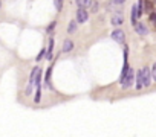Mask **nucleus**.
I'll return each instance as SVG.
<instances>
[{"label": "nucleus", "mask_w": 156, "mask_h": 137, "mask_svg": "<svg viewBox=\"0 0 156 137\" xmlns=\"http://www.w3.org/2000/svg\"><path fill=\"white\" fill-rule=\"evenodd\" d=\"M136 20H138V6L133 5L132 6V24H135Z\"/></svg>", "instance_id": "9d476101"}, {"label": "nucleus", "mask_w": 156, "mask_h": 137, "mask_svg": "<svg viewBox=\"0 0 156 137\" xmlns=\"http://www.w3.org/2000/svg\"><path fill=\"white\" fill-rule=\"evenodd\" d=\"M87 18H89L87 9H86V8H78V9H77V17H75V20H77L78 23H86Z\"/></svg>", "instance_id": "f03ea898"}, {"label": "nucleus", "mask_w": 156, "mask_h": 137, "mask_svg": "<svg viewBox=\"0 0 156 137\" xmlns=\"http://www.w3.org/2000/svg\"><path fill=\"white\" fill-rule=\"evenodd\" d=\"M144 85H142V72L139 70L138 73H136V88L139 90V88H142Z\"/></svg>", "instance_id": "1a4fd4ad"}, {"label": "nucleus", "mask_w": 156, "mask_h": 137, "mask_svg": "<svg viewBox=\"0 0 156 137\" xmlns=\"http://www.w3.org/2000/svg\"><path fill=\"white\" fill-rule=\"evenodd\" d=\"M98 9H100L98 2H92V3H90V11H92V12H98Z\"/></svg>", "instance_id": "dca6fc26"}, {"label": "nucleus", "mask_w": 156, "mask_h": 137, "mask_svg": "<svg viewBox=\"0 0 156 137\" xmlns=\"http://www.w3.org/2000/svg\"><path fill=\"white\" fill-rule=\"evenodd\" d=\"M74 49V41H71V40H66L64 41V44H63V47H61V52H71Z\"/></svg>", "instance_id": "423d86ee"}, {"label": "nucleus", "mask_w": 156, "mask_h": 137, "mask_svg": "<svg viewBox=\"0 0 156 137\" xmlns=\"http://www.w3.org/2000/svg\"><path fill=\"white\" fill-rule=\"evenodd\" d=\"M45 58H46L48 61H51L52 58H54V55H52V52H48V50H46V57H45Z\"/></svg>", "instance_id": "6ab92c4d"}, {"label": "nucleus", "mask_w": 156, "mask_h": 137, "mask_svg": "<svg viewBox=\"0 0 156 137\" xmlns=\"http://www.w3.org/2000/svg\"><path fill=\"white\" fill-rule=\"evenodd\" d=\"M54 5H55V9L60 12L63 9V0H54Z\"/></svg>", "instance_id": "2eb2a0df"}, {"label": "nucleus", "mask_w": 156, "mask_h": 137, "mask_svg": "<svg viewBox=\"0 0 156 137\" xmlns=\"http://www.w3.org/2000/svg\"><path fill=\"white\" fill-rule=\"evenodd\" d=\"M45 53H46V50H45V49H42V50H40V53H38V57H37V61H40V60L45 57Z\"/></svg>", "instance_id": "a211bd4d"}, {"label": "nucleus", "mask_w": 156, "mask_h": 137, "mask_svg": "<svg viewBox=\"0 0 156 137\" xmlns=\"http://www.w3.org/2000/svg\"><path fill=\"white\" fill-rule=\"evenodd\" d=\"M55 24H57V21H52L48 27H46V32L49 34V35H52V34H54V29H55Z\"/></svg>", "instance_id": "4468645a"}, {"label": "nucleus", "mask_w": 156, "mask_h": 137, "mask_svg": "<svg viewBox=\"0 0 156 137\" xmlns=\"http://www.w3.org/2000/svg\"><path fill=\"white\" fill-rule=\"evenodd\" d=\"M112 38H113L115 41H118L120 44H124L126 34H124V31H121V29H115V31L112 32Z\"/></svg>", "instance_id": "20e7f679"}, {"label": "nucleus", "mask_w": 156, "mask_h": 137, "mask_svg": "<svg viewBox=\"0 0 156 137\" xmlns=\"http://www.w3.org/2000/svg\"><path fill=\"white\" fill-rule=\"evenodd\" d=\"M141 72H142V85H144V87H149V85L152 84V72L149 70L147 67L141 68Z\"/></svg>", "instance_id": "7ed1b4c3"}, {"label": "nucleus", "mask_w": 156, "mask_h": 137, "mask_svg": "<svg viewBox=\"0 0 156 137\" xmlns=\"http://www.w3.org/2000/svg\"><path fill=\"white\" fill-rule=\"evenodd\" d=\"M150 20H152V21L156 24V14H152V15H150Z\"/></svg>", "instance_id": "412c9836"}, {"label": "nucleus", "mask_w": 156, "mask_h": 137, "mask_svg": "<svg viewBox=\"0 0 156 137\" xmlns=\"http://www.w3.org/2000/svg\"><path fill=\"white\" fill-rule=\"evenodd\" d=\"M51 73H52V67H49L48 70H46V75H45V82H46V85L48 87H51Z\"/></svg>", "instance_id": "f8f14e48"}, {"label": "nucleus", "mask_w": 156, "mask_h": 137, "mask_svg": "<svg viewBox=\"0 0 156 137\" xmlns=\"http://www.w3.org/2000/svg\"><path fill=\"white\" fill-rule=\"evenodd\" d=\"M133 26H135V31H136L139 35H147L149 29H147V26H146V24H142V23H138V21H136Z\"/></svg>", "instance_id": "39448f33"}, {"label": "nucleus", "mask_w": 156, "mask_h": 137, "mask_svg": "<svg viewBox=\"0 0 156 137\" xmlns=\"http://www.w3.org/2000/svg\"><path fill=\"white\" fill-rule=\"evenodd\" d=\"M77 24H78L77 20H71V23H69V26H68V34H74V32L77 31Z\"/></svg>", "instance_id": "6e6552de"}, {"label": "nucleus", "mask_w": 156, "mask_h": 137, "mask_svg": "<svg viewBox=\"0 0 156 137\" xmlns=\"http://www.w3.org/2000/svg\"><path fill=\"white\" fill-rule=\"evenodd\" d=\"M123 21H124V18H123V15H115L113 18H112V24H115V26H120V24H123Z\"/></svg>", "instance_id": "9b49d317"}, {"label": "nucleus", "mask_w": 156, "mask_h": 137, "mask_svg": "<svg viewBox=\"0 0 156 137\" xmlns=\"http://www.w3.org/2000/svg\"><path fill=\"white\" fill-rule=\"evenodd\" d=\"M152 79L156 82V63L153 64V68H152Z\"/></svg>", "instance_id": "f3484780"}, {"label": "nucleus", "mask_w": 156, "mask_h": 137, "mask_svg": "<svg viewBox=\"0 0 156 137\" xmlns=\"http://www.w3.org/2000/svg\"><path fill=\"white\" fill-rule=\"evenodd\" d=\"M0 8H2V3H0Z\"/></svg>", "instance_id": "4be33fe9"}, {"label": "nucleus", "mask_w": 156, "mask_h": 137, "mask_svg": "<svg viewBox=\"0 0 156 137\" xmlns=\"http://www.w3.org/2000/svg\"><path fill=\"white\" fill-rule=\"evenodd\" d=\"M133 79H135V70H133V68H129L127 75H126V76H124V79L121 81L123 88H129L130 85L133 84Z\"/></svg>", "instance_id": "f257e3e1"}, {"label": "nucleus", "mask_w": 156, "mask_h": 137, "mask_svg": "<svg viewBox=\"0 0 156 137\" xmlns=\"http://www.w3.org/2000/svg\"><path fill=\"white\" fill-rule=\"evenodd\" d=\"M126 0H112V5H123Z\"/></svg>", "instance_id": "aec40b11"}, {"label": "nucleus", "mask_w": 156, "mask_h": 137, "mask_svg": "<svg viewBox=\"0 0 156 137\" xmlns=\"http://www.w3.org/2000/svg\"><path fill=\"white\" fill-rule=\"evenodd\" d=\"M78 8H89L90 3H92V0H75Z\"/></svg>", "instance_id": "0eeeda50"}, {"label": "nucleus", "mask_w": 156, "mask_h": 137, "mask_svg": "<svg viewBox=\"0 0 156 137\" xmlns=\"http://www.w3.org/2000/svg\"><path fill=\"white\" fill-rule=\"evenodd\" d=\"M40 98H42V87H37V90H35V96H34V102L38 104V102H40Z\"/></svg>", "instance_id": "ddd939ff"}]
</instances>
